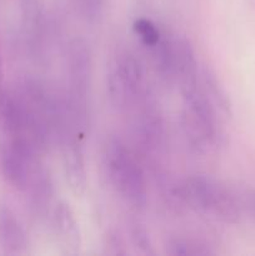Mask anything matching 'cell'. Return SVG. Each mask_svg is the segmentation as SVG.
<instances>
[{
    "label": "cell",
    "mask_w": 255,
    "mask_h": 256,
    "mask_svg": "<svg viewBox=\"0 0 255 256\" xmlns=\"http://www.w3.org/2000/svg\"><path fill=\"white\" fill-rule=\"evenodd\" d=\"M175 195L186 206L225 222L234 224L242 216L239 192L214 178L205 175L185 178L175 188Z\"/></svg>",
    "instance_id": "1"
},
{
    "label": "cell",
    "mask_w": 255,
    "mask_h": 256,
    "mask_svg": "<svg viewBox=\"0 0 255 256\" xmlns=\"http://www.w3.org/2000/svg\"><path fill=\"white\" fill-rule=\"evenodd\" d=\"M104 166L120 198L135 209H142L148 202L145 172L134 152L118 138H112L105 145Z\"/></svg>",
    "instance_id": "2"
},
{
    "label": "cell",
    "mask_w": 255,
    "mask_h": 256,
    "mask_svg": "<svg viewBox=\"0 0 255 256\" xmlns=\"http://www.w3.org/2000/svg\"><path fill=\"white\" fill-rule=\"evenodd\" d=\"M92 70L89 45L82 38H75L68 50V92L64 100L70 118L82 134L89 125Z\"/></svg>",
    "instance_id": "3"
},
{
    "label": "cell",
    "mask_w": 255,
    "mask_h": 256,
    "mask_svg": "<svg viewBox=\"0 0 255 256\" xmlns=\"http://www.w3.org/2000/svg\"><path fill=\"white\" fill-rule=\"evenodd\" d=\"M182 120L190 142L199 149L214 146L220 140L215 106L205 94L200 79L182 85Z\"/></svg>",
    "instance_id": "4"
},
{
    "label": "cell",
    "mask_w": 255,
    "mask_h": 256,
    "mask_svg": "<svg viewBox=\"0 0 255 256\" xmlns=\"http://www.w3.org/2000/svg\"><path fill=\"white\" fill-rule=\"evenodd\" d=\"M149 92L144 69L135 55L130 52L118 55L108 76L112 104L119 109H134Z\"/></svg>",
    "instance_id": "5"
},
{
    "label": "cell",
    "mask_w": 255,
    "mask_h": 256,
    "mask_svg": "<svg viewBox=\"0 0 255 256\" xmlns=\"http://www.w3.org/2000/svg\"><path fill=\"white\" fill-rule=\"evenodd\" d=\"M20 26L25 50L32 56L42 58L49 28L44 8L39 0H20Z\"/></svg>",
    "instance_id": "6"
},
{
    "label": "cell",
    "mask_w": 255,
    "mask_h": 256,
    "mask_svg": "<svg viewBox=\"0 0 255 256\" xmlns=\"http://www.w3.org/2000/svg\"><path fill=\"white\" fill-rule=\"evenodd\" d=\"M82 135L69 134L60 142L62 152V168L65 179L75 195H82L88 186V172L82 152Z\"/></svg>",
    "instance_id": "7"
},
{
    "label": "cell",
    "mask_w": 255,
    "mask_h": 256,
    "mask_svg": "<svg viewBox=\"0 0 255 256\" xmlns=\"http://www.w3.org/2000/svg\"><path fill=\"white\" fill-rule=\"evenodd\" d=\"M28 195V202L32 214L36 218L49 216L52 209L54 199V184L49 170L45 168L42 160L36 162L30 174L26 189L24 190Z\"/></svg>",
    "instance_id": "8"
},
{
    "label": "cell",
    "mask_w": 255,
    "mask_h": 256,
    "mask_svg": "<svg viewBox=\"0 0 255 256\" xmlns=\"http://www.w3.org/2000/svg\"><path fill=\"white\" fill-rule=\"evenodd\" d=\"M50 224L55 236L68 254H76L82 245L79 222L74 212L65 202H58L52 205L49 214Z\"/></svg>",
    "instance_id": "9"
},
{
    "label": "cell",
    "mask_w": 255,
    "mask_h": 256,
    "mask_svg": "<svg viewBox=\"0 0 255 256\" xmlns=\"http://www.w3.org/2000/svg\"><path fill=\"white\" fill-rule=\"evenodd\" d=\"M28 244V234L19 218L6 204H0V248L6 254H22Z\"/></svg>",
    "instance_id": "10"
},
{
    "label": "cell",
    "mask_w": 255,
    "mask_h": 256,
    "mask_svg": "<svg viewBox=\"0 0 255 256\" xmlns=\"http://www.w3.org/2000/svg\"><path fill=\"white\" fill-rule=\"evenodd\" d=\"M152 60L160 76L168 82L178 80L176 76V44L175 36L162 32V39L152 49H150Z\"/></svg>",
    "instance_id": "11"
},
{
    "label": "cell",
    "mask_w": 255,
    "mask_h": 256,
    "mask_svg": "<svg viewBox=\"0 0 255 256\" xmlns=\"http://www.w3.org/2000/svg\"><path fill=\"white\" fill-rule=\"evenodd\" d=\"M165 252L172 256H200L214 252L210 245L205 242L188 236H174L168 239Z\"/></svg>",
    "instance_id": "12"
},
{
    "label": "cell",
    "mask_w": 255,
    "mask_h": 256,
    "mask_svg": "<svg viewBox=\"0 0 255 256\" xmlns=\"http://www.w3.org/2000/svg\"><path fill=\"white\" fill-rule=\"evenodd\" d=\"M202 79H200V84H202V89H204L205 94L210 99V102L214 104V106L219 108L222 112L225 114H230V102L229 98H228L226 92H225L224 88L219 82V79H216L214 72L208 68H204L202 70Z\"/></svg>",
    "instance_id": "13"
},
{
    "label": "cell",
    "mask_w": 255,
    "mask_h": 256,
    "mask_svg": "<svg viewBox=\"0 0 255 256\" xmlns=\"http://www.w3.org/2000/svg\"><path fill=\"white\" fill-rule=\"evenodd\" d=\"M132 29L142 44L148 49H152L162 39L164 30L160 29L154 22L146 18H139L132 24Z\"/></svg>",
    "instance_id": "14"
},
{
    "label": "cell",
    "mask_w": 255,
    "mask_h": 256,
    "mask_svg": "<svg viewBox=\"0 0 255 256\" xmlns=\"http://www.w3.org/2000/svg\"><path fill=\"white\" fill-rule=\"evenodd\" d=\"M129 235L132 244L136 250H139L142 254L150 255L154 254V248H152V238L149 232L145 229L144 225L140 224L139 222H132L129 225Z\"/></svg>",
    "instance_id": "15"
},
{
    "label": "cell",
    "mask_w": 255,
    "mask_h": 256,
    "mask_svg": "<svg viewBox=\"0 0 255 256\" xmlns=\"http://www.w3.org/2000/svg\"><path fill=\"white\" fill-rule=\"evenodd\" d=\"M104 246L106 252L112 255H124L128 252L126 242L122 232L116 229H110L105 235Z\"/></svg>",
    "instance_id": "16"
},
{
    "label": "cell",
    "mask_w": 255,
    "mask_h": 256,
    "mask_svg": "<svg viewBox=\"0 0 255 256\" xmlns=\"http://www.w3.org/2000/svg\"><path fill=\"white\" fill-rule=\"evenodd\" d=\"M106 0H80V8L89 22H95L102 16Z\"/></svg>",
    "instance_id": "17"
},
{
    "label": "cell",
    "mask_w": 255,
    "mask_h": 256,
    "mask_svg": "<svg viewBox=\"0 0 255 256\" xmlns=\"http://www.w3.org/2000/svg\"><path fill=\"white\" fill-rule=\"evenodd\" d=\"M240 205L242 215H246L250 219L255 220V189H248L239 192Z\"/></svg>",
    "instance_id": "18"
},
{
    "label": "cell",
    "mask_w": 255,
    "mask_h": 256,
    "mask_svg": "<svg viewBox=\"0 0 255 256\" xmlns=\"http://www.w3.org/2000/svg\"><path fill=\"white\" fill-rule=\"evenodd\" d=\"M2 76H4V69H2V49H0V86H2Z\"/></svg>",
    "instance_id": "19"
}]
</instances>
